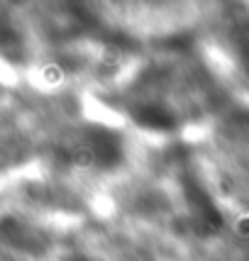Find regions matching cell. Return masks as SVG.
I'll return each mask as SVG.
<instances>
[{
	"label": "cell",
	"mask_w": 249,
	"mask_h": 261,
	"mask_svg": "<svg viewBox=\"0 0 249 261\" xmlns=\"http://www.w3.org/2000/svg\"><path fill=\"white\" fill-rule=\"evenodd\" d=\"M135 122H139L142 127L147 129H159V132H166L173 127V115L161 108V105H142L135 110Z\"/></svg>",
	"instance_id": "obj_1"
},
{
	"label": "cell",
	"mask_w": 249,
	"mask_h": 261,
	"mask_svg": "<svg viewBox=\"0 0 249 261\" xmlns=\"http://www.w3.org/2000/svg\"><path fill=\"white\" fill-rule=\"evenodd\" d=\"M0 54L8 59H22L24 54L22 34L5 15H0Z\"/></svg>",
	"instance_id": "obj_2"
}]
</instances>
